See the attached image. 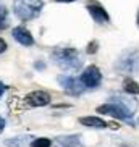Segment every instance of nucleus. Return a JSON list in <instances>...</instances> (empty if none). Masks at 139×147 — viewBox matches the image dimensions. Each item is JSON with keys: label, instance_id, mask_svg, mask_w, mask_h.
I'll list each match as a JSON object with an SVG mask.
<instances>
[{"label": "nucleus", "instance_id": "obj_7", "mask_svg": "<svg viewBox=\"0 0 139 147\" xmlns=\"http://www.w3.org/2000/svg\"><path fill=\"white\" fill-rule=\"evenodd\" d=\"M26 102L31 107H44V105H49L50 95L44 91H34L26 97Z\"/></svg>", "mask_w": 139, "mask_h": 147}, {"label": "nucleus", "instance_id": "obj_1", "mask_svg": "<svg viewBox=\"0 0 139 147\" xmlns=\"http://www.w3.org/2000/svg\"><path fill=\"white\" fill-rule=\"evenodd\" d=\"M52 60L55 65L66 71H76L81 66V57L74 49H58L52 53Z\"/></svg>", "mask_w": 139, "mask_h": 147}, {"label": "nucleus", "instance_id": "obj_11", "mask_svg": "<svg viewBox=\"0 0 139 147\" xmlns=\"http://www.w3.org/2000/svg\"><path fill=\"white\" fill-rule=\"evenodd\" d=\"M125 91L128 94H139V84L133 79H126L125 81Z\"/></svg>", "mask_w": 139, "mask_h": 147}, {"label": "nucleus", "instance_id": "obj_14", "mask_svg": "<svg viewBox=\"0 0 139 147\" xmlns=\"http://www.w3.org/2000/svg\"><path fill=\"white\" fill-rule=\"evenodd\" d=\"M24 139L26 138H18V139H8V141H5L7 146H11V147H21L24 144Z\"/></svg>", "mask_w": 139, "mask_h": 147}, {"label": "nucleus", "instance_id": "obj_18", "mask_svg": "<svg viewBox=\"0 0 139 147\" xmlns=\"http://www.w3.org/2000/svg\"><path fill=\"white\" fill-rule=\"evenodd\" d=\"M55 2H74V0H55Z\"/></svg>", "mask_w": 139, "mask_h": 147}, {"label": "nucleus", "instance_id": "obj_8", "mask_svg": "<svg viewBox=\"0 0 139 147\" xmlns=\"http://www.w3.org/2000/svg\"><path fill=\"white\" fill-rule=\"evenodd\" d=\"M13 37L16 42L23 44V45H26V47H29V45H32L34 44V39H32V36H31V32L28 29H24L23 26H18L13 29Z\"/></svg>", "mask_w": 139, "mask_h": 147}, {"label": "nucleus", "instance_id": "obj_13", "mask_svg": "<svg viewBox=\"0 0 139 147\" xmlns=\"http://www.w3.org/2000/svg\"><path fill=\"white\" fill-rule=\"evenodd\" d=\"M50 139L47 138H39V139H36L34 142H32V147H50Z\"/></svg>", "mask_w": 139, "mask_h": 147}, {"label": "nucleus", "instance_id": "obj_9", "mask_svg": "<svg viewBox=\"0 0 139 147\" xmlns=\"http://www.w3.org/2000/svg\"><path fill=\"white\" fill-rule=\"evenodd\" d=\"M57 147H81L79 136H60L55 141Z\"/></svg>", "mask_w": 139, "mask_h": 147}, {"label": "nucleus", "instance_id": "obj_6", "mask_svg": "<svg viewBox=\"0 0 139 147\" xmlns=\"http://www.w3.org/2000/svg\"><path fill=\"white\" fill-rule=\"evenodd\" d=\"M87 11H89L91 16L94 18V21L99 23V24H105V23L110 21L109 13H107V11H105L99 3H89V5H87Z\"/></svg>", "mask_w": 139, "mask_h": 147}, {"label": "nucleus", "instance_id": "obj_3", "mask_svg": "<svg viewBox=\"0 0 139 147\" xmlns=\"http://www.w3.org/2000/svg\"><path fill=\"white\" fill-rule=\"evenodd\" d=\"M117 71L125 73V74L139 73V52L138 50H133V52L125 53L117 63Z\"/></svg>", "mask_w": 139, "mask_h": 147}, {"label": "nucleus", "instance_id": "obj_15", "mask_svg": "<svg viewBox=\"0 0 139 147\" xmlns=\"http://www.w3.org/2000/svg\"><path fill=\"white\" fill-rule=\"evenodd\" d=\"M5 50H7V44H5L3 39H0V53L5 52Z\"/></svg>", "mask_w": 139, "mask_h": 147}, {"label": "nucleus", "instance_id": "obj_4", "mask_svg": "<svg viewBox=\"0 0 139 147\" xmlns=\"http://www.w3.org/2000/svg\"><path fill=\"white\" fill-rule=\"evenodd\" d=\"M58 82H60L61 87L71 95H79L83 92V81H81V79H76V78H73V76H60V78H58Z\"/></svg>", "mask_w": 139, "mask_h": 147}, {"label": "nucleus", "instance_id": "obj_16", "mask_svg": "<svg viewBox=\"0 0 139 147\" xmlns=\"http://www.w3.org/2000/svg\"><path fill=\"white\" fill-rule=\"evenodd\" d=\"M5 92V86H3V82L0 81V97H2V94Z\"/></svg>", "mask_w": 139, "mask_h": 147}, {"label": "nucleus", "instance_id": "obj_2", "mask_svg": "<svg viewBox=\"0 0 139 147\" xmlns=\"http://www.w3.org/2000/svg\"><path fill=\"white\" fill-rule=\"evenodd\" d=\"M42 0H15L13 10L21 21H29L34 20L42 10Z\"/></svg>", "mask_w": 139, "mask_h": 147}, {"label": "nucleus", "instance_id": "obj_12", "mask_svg": "<svg viewBox=\"0 0 139 147\" xmlns=\"http://www.w3.org/2000/svg\"><path fill=\"white\" fill-rule=\"evenodd\" d=\"M8 26V11L5 7H0V29H5Z\"/></svg>", "mask_w": 139, "mask_h": 147}, {"label": "nucleus", "instance_id": "obj_19", "mask_svg": "<svg viewBox=\"0 0 139 147\" xmlns=\"http://www.w3.org/2000/svg\"><path fill=\"white\" fill-rule=\"evenodd\" d=\"M138 26H139V15H138Z\"/></svg>", "mask_w": 139, "mask_h": 147}, {"label": "nucleus", "instance_id": "obj_10", "mask_svg": "<svg viewBox=\"0 0 139 147\" xmlns=\"http://www.w3.org/2000/svg\"><path fill=\"white\" fill-rule=\"evenodd\" d=\"M79 123L84 126H89V128H107V123L104 120H100L97 117H84L79 118Z\"/></svg>", "mask_w": 139, "mask_h": 147}, {"label": "nucleus", "instance_id": "obj_17", "mask_svg": "<svg viewBox=\"0 0 139 147\" xmlns=\"http://www.w3.org/2000/svg\"><path fill=\"white\" fill-rule=\"evenodd\" d=\"M3 128H5V120L3 118H0V131L3 129Z\"/></svg>", "mask_w": 139, "mask_h": 147}, {"label": "nucleus", "instance_id": "obj_5", "mask_svg": "<svg viewBox=\"0 0 139 147\" xmlns=\"http://www.w3.org/2000/svg\"><path fill=\"white\" fill-rule=\"evenodd\" d=\"M100 79H102V74L97 66H89L81 74V81L86 87H97L100 84Z\"/></svg>", "mask_w": 139, "mask_h": 147}]
</instances>
